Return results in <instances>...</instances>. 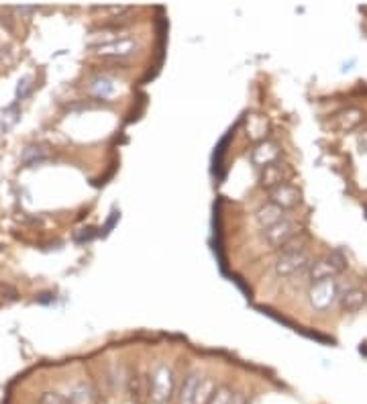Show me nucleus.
<instances>
[{
    "label": "nucleus",
    "mask_w": 367,
    "mask_h": 404,
    "mask_svg": "<svg viewBox=\"0 0 367 404\" xmlns=\"http://www.w3.org/2000/svg\"><path fill=\"white\" fill-rule=\"evenodd\" d=\"M345 270H347V258L341 251H331V253H326L325 258L312 261L306 274H308L311 284H321L326 280H335Z\"/></svg>",
    "instance_id": "nucleus-1"
},
{
    "label": "nucleus",
    "mask_w": 367,
    "mask_h": 404,
    "mask_svg": "<svg viewBox=\"0 0 367 404\" xmlns=\"http://www.w3.org/2000/svg\"><path fill=\"white\" fill-rule=\"evenodd\" d=\"M174 386H176V378H174L170 365L159 363L151 370V374H149V396H151L154 403H168L171 394H174Z\"/></svg>",
    "instance_id": "nucleus-2"
},
{
    "label": "nucleus",
    "mask_w": 367,
    "mask_h": 404,
    "mask_svg": "<svg viewBox=\"0 0 367 404\" xmlns=\"http://www.w3.org/2000/svg\"><path fill=\"white\" fill-rule=\"evenodd\" d=\"M211 380L204 378L200 372H190L184 378L180 388V404H206L211 396Z\"/></svg>",
    "instance_id": "nucleus-3"
},
{
    "label": "nucleus",
    "mask_w": 367,
    "mask_h": 404,
    "mask_svg": "<svg viewBox=\"0 0 367 404\" xmlns=\"http://www.w3.org/2000/svg\"><path fill=\"white\" fill-rule=\"evenodd\" d=\"M341 288L339 280H326L321 284H312L311 292H308V298H311V306L314 310H321L325 313L335 303H339Z\"/></svg>",
    "instance_id": "nucleus-4"
},
{
    "label": "nucleus",
    "mask_w": 367,
    "mask_h": 404,
    "mask_svg": "<svg viewBox=\"0 0 367 404\" xmlns=\"http://www.w3.org/2000/svg\"><path fill=\"white\" fill-rule=\"evenodd\" d=\"M312 266V258L308 251H296V253H280L276 261V274L282 278L298 276L302 272H308Z\"/></svg>",
    "instance_id": "nucleus-5"
},
{
    "label": "nucleus",
    "mask_w": 367,
    "mask_h": 404,
    "mask_svg": "<svg viewBox=\"0 0 367 404\" xmlns=\"http://www.w3.org/2000/svg\"><path fill=\"white\" fill-rule=\"evenodd\" d=\"M298 225L292 218L283 217L282 221H278L276 225H271L268 229H263V239L269 247L282 249L294 235H298Z\"/></svg>",
    "instance_id": "nucleus-6"
},
{
    "label": "nucleus",
    "mask_w": 367,
    "mask_h": 404,
    "mask_svg": "<svg viewBox=\"0 0 367 404\" xmlns=\"http://www.w3.org/2000/svg\"><path fill=\"white\" fill-rule=\"evenodd\" d=\"M137 49H139V44H137L135 39H131V37H121V39L116 37L113 41L102 44L96 47V51H99L102 58H113V59L129 58V56H133Z\"/></svg>",
    "instance_id": "nucleus-7"
},
{
    "label": "nucleus",
    "mask_w": 367,
    "mask_h": 404,
    "mask_svg": "<svg viewBox=\"0 0 367 404\" xmlns=\"http://www.w3.org/2000/svg\"><path fill=\"white\" fill-rule=\"evenodd\" d=\"M363 111L361 108H355V106H347L339 111L337 115H333V121H331V127L339 133H349V131H355L357 127L363 125Z\"/></svg>",
    "instance_id": "nucleus-8"
},
{
    "label": "nucleus",
    "mask_w": 367,
    "mask_h": 404,
    "mask_svg": "<svg viewBox=\"0 0 367 404\" xmlns=\"http://www.w3.org/2000/svg\"><path fill=\"white\" fill-rule=\"evenodd\" d=\"M269 202L276 204L278 208H282L283 213H286V211L296 208L298 204L302 202V194H300V190L296 186L282 184V186H278L276 190L269 192Z\"/></svg>",
    "instance_id": "nucleus-9"
},
{
    "label": "nucleus",
    "mask_w": 367,
    "mask_h": 404,
    "mask_svg": "<svg viewBox=\"0 0 367 404\" xmlns=\"http://www.w3.org/2000/svg\"><path fill=\"white\" fill-rule=\"evenodd\" d=\"M288 178H290V168L283 161H276V163H271V166L261 170L259 182L266 190L271 192V190H276L282 184H288Z\"/></svg>",
    "instance_id": "nucleus-10"
},
{
    "label": "nucleus",
    "mask_w": 367,
    "mask_h": 404,
    "mask_svg": "<svg viewBox=\"0 0 367 404\" xmlns=\"http://www.w3.org/2000/svg\"><path fill=\"white\" fill-rule=\"evenodd\" d=\"M251 161H253V166L261 168V170L276 163V161H280V145L268 141V139L257 143L251 149Z\"/></svg>",
    "instance_id": "nucleus-11"
},
{
    "label": "nucleus",
    "mask_w": 367,
    "mask_h": 404,
    "mask_svg": "<svg viewBox=\"0 0 367 404\" xmlns=\"http://www.w3.org/2000/svg\"><path fill=\"white\" fill-rule=\"evenodd\" d=\"M339 306L343 313H359L367 306V292L359 286H349L339 296Z\"/></svg>",
    "instance_id": "nucleus-12"
},
{
    "label": "nucleus",
    "mask_w": 367,
    "mask_h": 404,
    "mask_svg": "<svg viewBox=\"0 0 367 404\" xmlns=\"http://www.w3.org/2000/svg\"><path fill=\"white\" fill-rule=\"evenodd\" d=\"M245 131H247V137L257 141V143L266 141L269 131L268 118L261 115H247V118H245Z\"/></svg>",
    "instance_id": "nucleus-13"
},
{
    "label": "nucleus",
    "mask_w": 367,
    "mask_h": 404,
    "mask_svg": "<svg viewBox=\"0 0 367 404\" xmlns=\"http://www.w3.org/2000/svg\"><path fill=\"white\" fill-rule=\"evenodd\" d=\"M88 92L99 101H106V99H111V96L116 94V82L109 76H96V78H92Z\"/></svg>",
    "instance_id": "nucleus-14"
},
{
    "label": "nucleus",
    "mask_w": 367,
    "mask_h": 404,
    "mask_svg": "<svg viewBox=\"0 0 367 404\" xmlns=\"http://www.w3.org/2000/svg\"><path fill=\"white\" fill-rule=\"evenodd\" d=\"M70 404H96V392L88 382H78L70 388L68 394Z\"/></svg>",
    "instance_id": "nucleus-15"
},
{
    "label": "nucleus",
    "mask_w": 367,
    "mask_h": 404,
    "mask_svg": "<svg viewBox=\"0 0 367 404\" xmlns=\"http://www.w3.org/2000/svg\"><path fill=\"white\" fill-rule=\"evenodd\" d=\"M286 217V213H283L282 208H278L276 204H266V206H261L257 213H255V218H257V223L261 225V229H268L271 225H276L278 221H282Z\"/></svg>",
    "instance_id": "nucleus-16"
},
{
    "label": "nucleus",
    "mask_w": 367,
    "mask_h": 404,
    "mask_svg": "<svg viewBox=\"0 0 367 404\" xmlns=\"http://www.w3.org/2000/svg\"><path fill=\"white\" fill-rule=\"evenodd\" d=\"M47 158H49V151L43 145H27L23 149V153H21V161L25 166H37V163H41Z\"/></svg>",
    "instance_id": "nucleus-17"
},
{
    "label": "nucleus",
    "mask_w": 367,
    "mask_h": 404,
    "mask_svg": "<svg viewBox=\"0 0 367 404\" xmlns=\"http://www.w3.org/2000/svg\"><path fill=\"white\" fill-rule=\"evenodd\" d=\"M206 404H237V396L228 386H216L212 388Z\"/></svg>",
    "instance_id": "nucleus-18"
},
{
    "label": "nucleus",
    "mask_w": 367,
    "mask_h": 404,
    "mask_svg": "<svg viewBox=\"0 0 367 404\" xmlns=\"http://www.w3.org/2000/svg\"><path fill=\"white\" fill-rule=\"evenodd\" d=\"M19 116H21V111H19V104H11L2 111V121H0V131H9L13 129L14 125L19 123Z\"/></svg>",
    "instance_id": "nucleus-19"
},
{
    "label": "nucleus",
    "mask_w": 367,
    "mask_h": 404,
    "mask_svg": "<svg viewBox=\"0 0 367 404\" xmlns=\"http://www.w3.org/2000/svg\"><path fill=\"white\" fill-rule=\"evenodd\" d=\"M282 253H296V251H308V237H304L302 233L294 235L286 246L280 249Z\"/></svg>",
    "instance_id": "nucleus-20"
},
{
    "label": "nucleus",
    "mask_w": 367,
    "mask_h": 404,
    "mask_svg": "<svg viewBox=\"0 0 367 404\" xmlns=\"http://www.w3.org/2000/svg\"><path fill=\"white\" fill-rule=\"evenodd\" d=\"M33 88H35V78L27 74V76H23L21 80H19V84H16V102L25 101L29 94L33 92Z\"/></svg>",
    "instance_id": "nucleus-21"
},
{
    "label": "nucleus",
    "mask_w": 367,
    "mask_h": 404,
    "mask_svg": "<svg viewBox=\"0 0 367 404\" xmlns=\"http://www.w3.org/2000/svg\"><path fill=\"white\" fill-rule=\"evenodd\" d=\"M39 404H70L68 403V396L59 394V392H43Z\"/></svg>",
    "instance_id": "nucleus-22"
},
{
    "label": "nucleus",
    "mask_w": 367,
    "mask_h": 404,
    "mask_svg": "<svg viewBox=\"0 0 367 404\" xmlns=\"http://www.w3.org/2000/svg\"><path fill=\"white\" fill-rule=\"evenodd\" d=\"M357 145H359V149H361V151H367V129L359 133V137H357Z\"/></svg>",
    "instance_id": "nucleus-23"
},
{
    "label": "nucleus",
    "mask_w": 367,
    "mask_h": 404,
    "mask_svg": "<svg viewBox=\"0 0 367 404\" xmlns=\"http://www.w3.org/2000/svg\"><path fill=\"white\" fill-rule=\"evenodd\" d=\"M0 58H2V47H0Z\"/></svg>",
    "instance_id": "nucleus-24"
}]
</instances>
